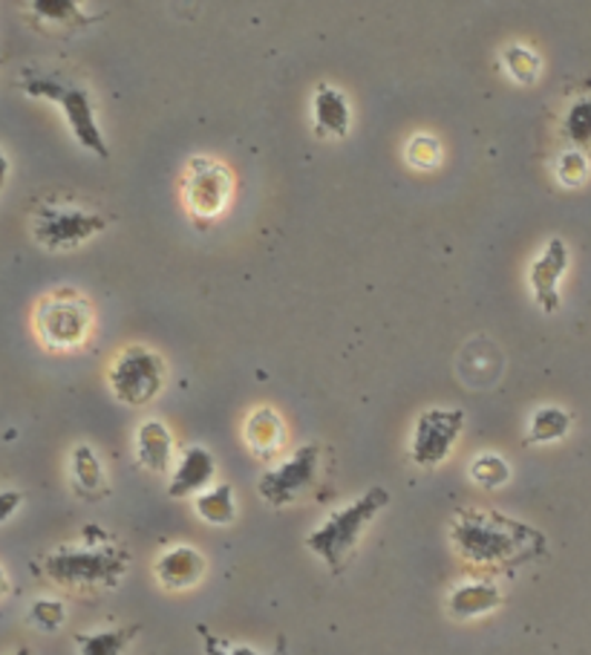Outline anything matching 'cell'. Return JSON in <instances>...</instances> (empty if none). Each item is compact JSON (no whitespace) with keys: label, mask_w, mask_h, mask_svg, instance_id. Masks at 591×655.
Listing matches in <instances>:
<instances>
[{"label":"cell","mask_w":591,"mask_h":655,"mask_svg":"<svg viewBox=\"0 0 591 655\" xmlns=\"http://www.w3.org/2000/svg\"><path fill=\"white\" fill-rule=\"evenodd\" d=\"M451 542L465 564L479 569H516L549 549L540 529L493 508H459L451 520Z\"/></svg>","instance_id":"cell-1"},{"label":"cell","mask_w":591,"mask_h":655,"mask_svg":"<svg viewBox=\"0 0 591 655\" xmlns=\"http://www.w3.org/2000/svg\"><path fill=\"white\" fill-rule=\"evenodd\" d=\"M87 542L81 546H61L43 557V575L52 584L76 593H96L114 589L127 571V551L99 526H87Z\"/></svg>","instance_id":"cell-2"},{"label":"cell","mask_w":591,"mask_h":655,"mask_svg":"<svg viewBox=\"0 0 591 655\" xmlns=\"http://www.w3.org/2000/svg\"><path fill=\"white\" fill-rule=\"evenodd\" d=\"M390 506V491L387 488H370L361 497H355L349 506L338 508L326 517V522H321L315 531H309L306 537V546H309L312 555H317L329 566L332 575H341L349 560V555L358 546L361 535L375 517Z\"/></svg>","instance_id":"cell-3"},{"label":"cell","mask_w":591,"mask_h":655,"mask_svg":"<svg viewBox=\"0 0 591 655\" xmlns=\"http://www.w3.org/2000/svg\"><path fill=\"white\" fill-rule=\"evenodd\" d=\"M23 92L32 99L56 101L61 107L63 119L70 125L72 136L85 150L96 154L99 159L110 156L107 139L101 134L99 119H96V101H92L90 90L76 81H63L58 76H23Z\"/></svg>","instance_id":"cell-4"},{"label":"cell","mask_w":591,"mask_h":655,"mask_svg":"<svg viewBox=\"0 0 591 655\" xmlns=\"http://www.w3.org/2000/svg\"><path fill=\"white\" fill-rule=\"evenodd\" d=\"M36 332L50 350H76L92 332V306L78 290H52L36 306Z\"/></svg>","instance_id":"cell-5"},{"label":"cell","mask_w":591,"mask_h":655,"mask_svg":"<svg viewBox=\"0 0 591 655\" xmlns=\"http://www.w3.org/2000/svg\"><path fill=\"white\" fill-rule=\"evenodd\" d=\"M107 379H110L116 402L125 408H145L162 393L168 370H165V359L156 350L145 344H130L116 355Z\"/></svg>","instance_id":"cell-6"},{"label":"cell","mask_w":591,"mask_h":655,"mask_svg":"<svg viewBox=\"0 0 591 655\" xmlns=\"http://www.w3.org/2000/svg\"><path fill=\"white\" fill-rule=\"evenodd\" d=\"M105 228L107 219L101 214L76 203L47 199L32 212V237L38 246L50 248V252L85 246L87 239L99 237Z\"/></svg>","instance_id":"cell-7"},{"label":"cell","mask_w":591,"mask_h":655,"mask_svg":"<svg viewBox=\"0 0 591 655\" xmlns=\"http://www.w3.org/2000/svg\"><path fill=\"white\" fill-rule=\"evenodd\" d=\"M185 205L190 217L199 223H211L228 208L232 199V170L208 156H194L185 168L183 183Z\"/></svg>","instance_id":"cell-8"},{"label":"cell","mask_w":591,"mask_h":655,"mask_svg":"<svg viewBox=\"0 0 591 655\" xmlns=\"http://www.w3.org/2000/svg\"><path fill=\"white\" fill-rule=\"evenodd\" d=\"M465 428V410L459 408H427L415 419L410 457L418 468H436L451 457L453 444Z\"/></svg>","instance_id":"cell-9"},{"label":"cell","mask_w":591,"mask_h":655,"mask_svg":"<svg viewBox=\"0 0 591 655\" xmlns=\"http://www.w3.org/2000/svg\"><path fill=\"white\" fill-rule=\"evenodd\" d=\"M317 468H321V444H301L289 459H283L263 473L257 482V493L268 506H292L315 482Z\"/></svg>","instance_id":"cell-10"},{"label":"cell","mask_w":591,"mask_h":655,"mask_svg":"<svg viewBox=\"0 0 591 655\" xmlns=\"http://www.w3.org/2000/svg\"><path fill=\"white\" fill-rule=\"evenodd\" d=\"M569 246L565 239L551 237L542 252L536 254L534 263L529 268V283L531 292H534V303L540 306L545 315H554L560 310V281L565 277V268H569Z\"/></svg>","instance_id":"cell-11"},{"label":"cell","mask_w":591,"mask_h":655,"mask_svg":"<svg viewBox=\"0 0 591 655\" xmlns=\"http://www.w3.org/2000/svg\"><path fill=\"white\" fill-rule=\"evenodd\" d=\"M217 477V462H214V453L203 444H190L188 451L179 457L177 468L170 473L168 493L174 500H185V497H199L203 491H208Z\"/></svg>","instance_id":"cell-12"},{"label":"cell","mask_w":591,"mask_h":655,"mask_svg":"<svg viewBox=\"0 0 591 655\" xmlns=\"http://www.w3.org/2000/svg\"><path fill=\"white\" fill-rule=\"evenodd\" d=\"M205 569H208V560H205L203 551L194 549V546H185V542L165 551L154 566L159 584L170 589V593L194 589L205 578Z\"/></svg>","instance_id":"cell-13"},{"label":"cell","mask_w":591,"mask_h":655,"mask_svg":"<svg viewBox=\"0 0 591 655\" xmlns=\"http://www.w3.org/2000/svg\"><path fill=\"white\" fill-rule=\"evenodd\" d=\"M29 18H32V27L47 32V36L76 32V29L99 21L96 14H87L85 7L76 3V0H32L29 3Z\"/></svg>","instance_id":"cell-14"},{"label":"cell","mask_w":591,"mask_h":655,"mask_svg":"<svg viewBox=\"0 0 591 655\" xmlns=\"http://www.w3.org/2000/svg\"><path fill=\"white\" fill-rule=\"evenodd\" d=\"M136 462L150 473H168L174 468V437L168 424L148 419L136 430Z\"/></svg>","instance_id":"cell-15"},{"label":"cell","mask_w":591,"mask_h":655,"mask_svg":"<svg viewBox=\"0 0 591 655\" xmlns=\"http://www.w3.org/2000/svg\"><path fill=\"white\" fill-rule=\"evenodd\" d=\"M312 119H315L317 134L341 139L353 127V107L338 87L321 85L315 90V99H312Z\"/></svg>","instance_id":"cell-16"},{"label":"cell","mask_w":591,"mask_h":655,"mask_svg":"<svg viewBox=\"0 0 591 655\" xmlns=\"http://www.w3.org/2000/svg\"><path fill=\"white\" fill-rule=\"evenodd\" d=\"M70 477L72 488L81 500L99 502L110 493V482H107L105 466H101L99 453L92 451L90 444H76L70 453Z\"/></svg>","instance_id":"cell-17"},{"label":"cell","mask_w":591,"mask_h":655,"mask_svg":"<svg viewBox=\"0 0 591 655\" xmlns=\"http://www.w3.org/2000/svg\"><path fill=\"white\" fill-rule=\"evenodd\" d=\"M246 444L260 459H272L283 451L286 444V424L280 413L272 408H257L246 419Z\"/></svg>","instance_id":"cell-18"},{"label":"cell","mask_w":591,"mask_h":655,"mask_svg":"<svg viewBox=\"0 0 591 655\" xmlns=\"http://www.w3.org/2000/svg\"><path fill=\"white\" fill-rule=\"evenodd\" d=\"M502 593L487 580H471V584L456 586L447 598V609L456 620H471L479 615H487L502 606Z\"/></svg>","instance_id":"cell-19"},{"label":"cell","mask_w":591,"mask_h":655,"mask_svg":"<svg viewBox=\"0 0 591 655\" xmlns=\"http://www.w3.org/2000/svg\"><path fill=\"white\" fill-rule=\"evenodd\" d=\"M571 413L556 404H545V408H536L534 417L529 422V433H525V444H545V442H560V439L569 437L571 430Z\"/></svg>","instance_id":"cell-20"},{"label":"cell","mask_w":591,"mask_h":655,"mask_svg":"<svg viewBox=\"0 0 591 655\" xmlns=\"http://www.w3.org/2000/svg\"><path fill=\"white\" fill-rule=\"evenodd\" d=\"M197 515L211 526H232L234 517H237V500H234V488L228 482L223 486H214L208 491H203L194 500Z\"/></svg>","instance_id":"cell-21"},{"label":"cell","mask_w":591,"mask_h":655,"mask_svg":"<svg viewBox=\"0 0 591 655\" xmlns=\"http://www.w3.org/2000/svg\"><path fill=\"white\" fill-rule=\"evenodd\" d=\"M139 635V627L99 629V633H78L76 647L81 655H121Z\"/></svg>","instance_id":"cell-22"},{"label":"cell","mask_w":591,"mask_h":655,"mask_svg":"<svg viewBox=\"0 0 591 655\" xmlns=\"http://www.w3.org/2000/svg\"><path fill=\"white\" fill-rule=\"evenodd\" d=\"M502 61H505L508 76L514 78L516 85H534L542 72V61L534 50L522 47V43H511L502 52Z\"/></svg>","instance_id":"cell-23"},{"label":"cell","mask_w":591,"mask_h":655,"mask_svg":"<svg viewBox=\"0 0 591 655\" xmlns=\"http://www.w3.org/2000/svg\"><path fill=\"white\" fill-rule=\"evenodd\" d=\"M471 479L487 491H496L511 479V466L496 453H482L471 462Z\"/></svg>","instance_id":"cell-24"},{"label":"cell","mask_w":591,"mask_h":655,"mask_svg":"<svg viewBox=\"0 0 591 655\" xmlns=\"http://www.w3.org/2000/svg\"><path fill=\"white\" fill-rule=\"evenodd\" d=\"M565 136L580 148H591V96L578 99L565 114Z\"/></svg>","instance_id":"cell-25"},{"label":"cell","mask_w":591,"mask_h":655,"mask_svg":"<svg viewBox=\"0 0 591 655\" xmlns=\"http://www.w3.org/2000/svg\"><path fill=\"white\" fill-rule=\"evenodd\" d=\"M407 163L418 170L436 168L442 163V145L427 134H418L407 141Z\"/></svg>","instance_id":"cell-26"},{"label":"cell","mask_w":591,"mask_h":655,"mask_svg":"<svg viewBox=\"0 0 591 655\" xmlns=\"http://www.w3.org/2000/svg\"><path fill=\"white\" fill-rule=\"evenodd\" d=\"M29 620L38 629H43V633H56V629L63 627V620H67V606L56 598H38L32 604V609H29Z\"/></svg>","instance_id":"cell-27"},{"label":"cell","mask_w":591,"mask_h":655,"mask_svg":"<svg viewBox=\"0 0 591 655\" xmlns=\"http://www.w3.org/2000/svg\"><path fill=\"white\" fill-rule=\"evenodd\" d=\"M556 179L565 185V188H580V185L589 179V159L580 150H565L560 159H556Z\"/></svg>","instance_id":"cell-28"},{"label":"cell","mask_w":591,"mask_h":655,"mask_svg":"<svg viewBox=\"0 0 591 655\" xmlns=\"http://www.w3.org/2000/svg\"><path fill=\"white\" fill-rule=\"evenodd\" d=\"M199 638H203V649L205 655H263L257 653V649L246 647V644H234V642H226V638H219V635H214L211 629L203 627L199 624Z\"/></svg>","instance_id":"cell-29"},{"label":"cell","mask_w":591,"mask_h":655,"mask_svg":"<svg viewBox=\"0 0 591 655\" xmlns=\"http://www.w3.org/2000/svg\"><path fill=\"white\" fill-rule=\"evenodd\" d=\"M23 493L21 491H0V526L9 520V517L21 508Z\"/></svg>","instance_id":"cell-30"},{"label":"cell","mask_w":591,"mask_h":655,"mask_svg":"<svg viewBox=\"0 0 591 655\" xmlns=\"http://www.w3.org/2000/svg\"><path fill=\"white\" fill-rule=\"evenodd\" d=\"M7 177H9V159L7 154L0 150V190H3V185H7Z\"/></svg>","instance_id":"cell-31"},{"label":"cell","mask_w":591,"mask_h":655,"mask_svg":"<svg viewBox=\"0 0 591 655\" xmlns=\"http://www.w3.org/2000/svg\"><path fill=\"white\" fill-rule=\"evenodd\" d=\"M9 589H12V584H9V575H7V569L0 566V600L7 598Z\"/></svg>","instance_id":"cell-32"},{"label":"cell","mask_w":591,"mask_h":655,"mask_svg":"<svg viewBox=\"0 0 591 655\" xmlns=\"http://www.w3.org/2000/svg\"><path fill=\"white\" fill-rule=\"evenodd\" d=\"M9 655H32V649L21 647V649H14V653H9Z\"/></svg>","instance_id":"cell-33"}]
</instances>
